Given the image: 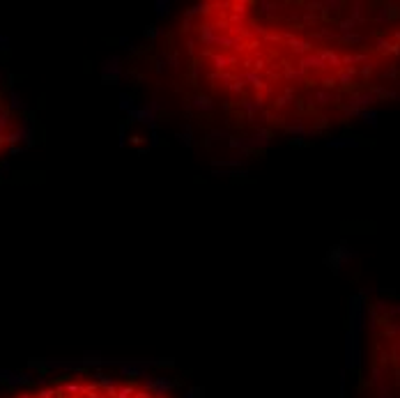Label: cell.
<instances>
[{
	"label": "cell",
	"mask_w": 400,
	"mask_h": 398,
	"mask_svg": "<svg viewBox=\"0 0 400 398\" xmlns=\"http://www.w3.org/2000/svg\"><path fill=\"white\" fill-rule=\"evenodd\" d=\"M12 398H171L164 391L140 380L106 378V375H74L35 389H25Z\"/></svg>",
	"instance_id": "cell-1"
}]
</instances>
